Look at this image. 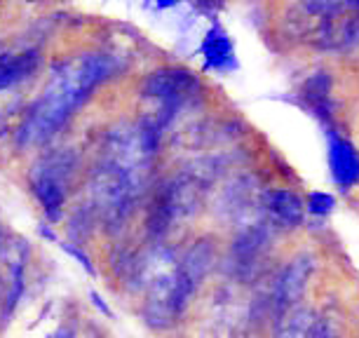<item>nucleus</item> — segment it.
Here are the masks:
<instances>
[{
	"label": "nucleus",
	"instance_id": "nucleus-1",
	"mask_svg": "<svg viewBox=\"0 0 359 338\" xmlns=\"http://www.w3.org/2000/svg\"><path fill=\"white\" fill-rule=\"evenodd\" d=\"M113 64L106 54H83L52 76L43 97L22 125V141L38 144L57 134V130L76 113L78 106L111 76Z\"/></svg>",
	"mask_w": 359,
	"mask_h": 338
},
{
	"label": "nucleus",
	"instance_id": "nucleus-2",
	"mask_svg": "<svg viewBox=\"0 0 359 338\" xmlns=\"http://www.w3.org/2000/svg\"><path fill=\"white\" fill-rule=\"evenodd\" d=\"M195 90H198V78L188 69H179L176 66V69H160L151 73L144 83V94L160 104V116L144 123V127L158 132L160 125H165L169 120L174 108L184 104Z\"/></svg>",
	"mask_w": 359,
	"mask_h": 338
},
{
	"label": "nucleus",
	"instance_id": "nucleus-3",
	"mask_svg": "<svg viewBox=\"0 0 359 338\" xmlns=\"http://www.w3.org/2000/svg\"><path fill=\"white\" fill-rule=\"evenodd\" d=\"M76 160L71 153L50 155L36 172H33V191H36L40 205H43L47 219L57 221L62 216V207L69 193Z\"/></svg>",
	"mask_w": 359,
	"mask_h": 338
},
{
	"label": "nucleus",
	"instance_id": "nucleus-4",
	"mask_svg": "<svg viewBox=\"0 0 359 338\" xmlns=\"http://www.w3.org/2000/svg\"><path fill=\"white\" fill-rule=\"evenodd\" d=\"M329 137V162H331V172L334 179L343 188L355 186L357 181V153L348 139H343L341 134L327 132Z\"/></svg>",
	"mask_w": 359,
	"mask_h": 338
},
{
	"label": "nucleus",
	"instance_id": "nucleus-5",
	"mask_svg": "<svg viewBox=\"0 0 359 338\" xmlns=\"http://www.w3.org/2000/svg\"><path fill=\"white\" fill-rule=\"evenodd\" d=\"M308 277H310V261L306 259H298L291 266L284 270L282 280H280V289H277V308L287 310L294 303L301 301L303 292H306L308 285Z\"/></svg>",
	"mask_w": 359,
	"mask_h": 338
},
{
	"label": "nucleus",
	"instance_id": "nucleus-6",
	"mask_svg": "<svg viewBox=\"0 0 359 338\" xmlns=\"http://www.w3.org/2000/svg\"><path fill=\"white\" fill-rule=\"evenodd\" d=\"M202 54L207 59L209 69L216 71H226L235 64V50H233V40L219 24H214L209 29L205 43H202Z\"/></svg>",
	"mask_w": 359,
	"mask_h": 338
},
{
	"label": "nucleus",
	"instance_id": "nucleus-7",
	"mask_svg": "<svg viewBox=\"0 0 359 338\" xmlns=\"http://www.w3.org/2000/svg\"><path fill=\"white\" fill-rule=\"evenodd\" d=\"M268 212L284 226H298L306 216V207L291 191H270L266 195Z\"/></svg>",
	"mask_w": 359,
	"mask_h": 338
},
{
	"label": "nucleus",
	"instance_id": "nucleus-8",
	"mask_svg": "<svg viewBox=\"0 0 359 338\" xmlns=\"http://www.w3.org/2000/svg\"><path fill=\"white\" fill-rule=\"evenodd\" d=\"M38 69V52L29 50L22 54H15V57L0 59V90H8L19 80L29 78L33 71Z\"/></svg>",
	"mask_w": 359,
	"mask_h": 338
},
{
	"label": "nucleus",
	"instance_id": "nucleus-9",
	"mask_svg": "<svg viewBox=\"0 0 359 338\" xmlns=\"http://www.w3.org/2000/svg\"><path fill=\"white\" fill-rule=\"evenodd\" d=\"M334 205H336V200L327 193H310V198H308V209L313 214H329L331 209H334Z\"/></svg>",
	"mask_w": 359,
	"mask_h": 338
},
{
	"label": "nucleus",
	"instance_id": "nucleus-10",
	"mask_svg": "<svg viewBox=\"0 0 359 338\" xmlns=\"http://www.w3.org/2000/svg\"><path fill=\"white\" fill-rule=\"evenodd\" d=\"M59 247H64L66 252H69L71 256H76V259H78V261H80V263H83V266H85V270H87V273H94V268H92L90 259H87V256H85L83 252H78V249H73V247H69V245H59Z\"/></svg>",
	"mask_w": 359,
	"mask_h": 338
},
{
	"label": "nucleus",
	"instance_id": "nucleus-11",
	"mask_svg": "<svg viewBox=\"0 0 359 338\" xmlns=\"http://www.w3.org/2000/svg\"><path fill=\"white\" fill-rule=\"evenodd\" d=\"M92 299H94V303H97V308H101V310H104V315H111V310H108V306H106V303H104V299H101V296L92 294Z\"/></svg>",
	"mask_w": 359,
	"mask_h": 338
},
{
	"label": "nucleus",
	"instance_id": "nucleus-12",
	"mask_svg": "<svg viewBox=\"0 0 359 338\" xmlns=\"http://www.w3.org/2000/svg\"><path fill=\"white\" fill-rule=\"evenodd\" d=\"M3 252H5V235H3V228H0V259H3Z\"/></svg>",
	"mask_w": 359,
	"mask_h": 338
}]
</instances>
